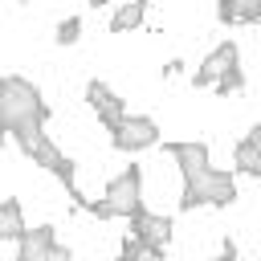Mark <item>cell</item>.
Here are the masks:
<instances>
[{
	"label": "cell",
	"mask_w": 261,
	"mask_h": 261,
	"mask_svg": "<svg viewBox=\"0 0 261 261\" xmlns=\"http://www.w3.org/2000/svg\"><path fill=\"white\" fill-rule=\"evenodd\" d=\"M45 118H49V110H45V98H41V90L33 82H24V77H0V135L8 130L20 143V151L29 155L33 143L45 135L41 130Z\"/></svg>",
	"instance_id": "cell-1"
},
{
	"label": "cell",
	"mask_w": 261,
	"mask_h": 261,
	"mask_svg": "<svg viewBox=\"0 0 261 261\" xmlns=\"http://www.w3.org/2000/svg\"><path fill=\"white\" fill-rule=\"evenodd\" d=\"M139 184H143V175H139V167L130 163L122 175H114V179L106 184V196H102V200L86 204V212H94L98 220H106V216H130V212H139V208H143V200H139Z\"/></svg>",
	"instance_id": "cell-2"
},
{
	"label": "cell",
	"mask_w": 261,
	"mask_h": 261,
	"mask_svg": "<svg viewBox=\"0 0 261 261\" xmlns=\"http://www.w3.org/2000/svg\"><path fill=\"white\" fill-rule=\"evenodd\" d=\"M241 53H237V45L232 41H220L208 57H204V65L196 69V86H216L220 94H228V90H241L245 86V73H241Z\"/></svg>",
	"instance_id": "cell-3"
},
{
	"label": "cell",
	"mask_w": 261,
	"mask_h": 261,
	"mask_svg": "<svg viewBox=\"0 0 261 261\" xmlns=\"http://www.w3.org/2000/svg\"><path fill=\"white\" fill-rule=\"evenodd\" d=\"M237 200V179L228 175V171H204L200 179H192V184H184V196H179V208L184 212H192V208H200V204H216V208H224V204H232Z\"/></svg>",
	"instance_id": "cell-4"
},
{
	"label": "cell",
	"mask_w": 261,
	"mask_h": 261,
	"mask_svg": "<svg viewBox=\"0 0 261 261\" xmlns=\"http://www.w3.org/2000/svg\"><path fill=\"white\" fill-rule=\"evenodd\" d=\"M126 220H130V237L147 249L151 261H159L163 249H167V241H171V220H167V216H155V212H147V208L130 212Z\"/></svg>",
	"instance_id": "cell-5"
},
{
	"label": "cell",
	"mask_w": 261,
	"mask_h": 261,
	"mask_svg": "<svg viewBox=\"0 0 261 261\" xmlns=\"http://www.w3.org/2000/svg\"><path fill=\"white\" fill-rule=\"evenodd\" d=\"M110 139H114L118 151H143V147H151V143L159 139V126H155L147 114H126L122 126L110 130Z\"/></svg>",
	"instance_id": "cell-6"
},
{
	"label": "cell",
	"mask_w": 261,
	"mask_h": 261,
	"mask_svg": "<svg viewBox=\"0 0 261 261\" xmlns=\"http://www.w3.org/2000/svg\"><path fill=\"white\" fill-rule=\"evenodd\" d=\"M86 98H90V106H94V114L106 122V130H118L122 126V118H126V106H122V98L106 86V82H90L86 86Z\"/></svg>",
	"instance_id": "cell-7"
},
{
	"label": "cell",
	"mask_w": 261,
	"mask_h": 261,
	"mask_svg": "<svg viewBox=\"0 0 261 261\" xmlns=\"http://www.w3.org/2000/svg\"><path fill=\"white\" fill-rule=\"evenodd\" d=\"M167 151H171V159L179 163L184 184H192V179H200V175L208 171V147H204V143H167Z\"/></svg>",
	"instance_id": "cell-8"
},
{
	"label": "cell",
	"mask_w": 261,
	"mask_h": 261,
	"mask_svg": "<svg viewBox=\"0 0 261 261\" xmlns=\"http://www.w3.org/2000/svg\"><path fill=\"white\" fill-rule=\"evenodd\" d=\"M53 224H41V228H24L20 232V253H16V261H49V253H53Z\"/></svg>",
	"instance_id": "cell-9"
},
{
	"label": "cell",
	"mask_w": 261,
	"mask_h": 261,
	"mask_svg": "<svg viewBox=\"0 0 261 261\" xmlns=\"http://www.w3.org/2000/svg\"><path fill=\"white\" fill-rule=\"evenodd\" d=\"M237 167L245 175H261V126H253L241 143H237Z\"/></svg>",
	"instance_id": "cell-10"
},
{
	"label": "cell",
	"mask_w": 261,
	"mask_h": 261,
	"mask_svg": "<svg viewBox=\"0 0 261 261\" xmlns=\"http://www.w3.org/2000/svg\"><path fill=\"white\" fill-rule=\"evenodd\" d=\"M216 12H220V20H224V24H241V20H245V24H253V20L261 16V8H257L253 0H224Z\"/></svg>",
	"instance_id": "cell-11"
},
{
	"label": "cell",
	"mask_w": 261,
	"mask_h": 261,
	"mask_svg": "<svg viewBox=\"0 0 261 261\" xmlns=\"http://www.w3.org/2000/svg\"><path fill=\"white\" fill-rule=\"evenodd\" d=\"M20 232H24L20 204H16V200H4V204H0V241H4V237H16V241H20Z\"/></svg>",
	"instance_id": "cell-12"
},
{
	"label": "cell",
	"mask_w": 261,
	"mask_h": 261,
	"mask_svg": "<svg viewBox=\"0 0 261 261\" xmlns=\"http://www.w3.org/2000/svg\"><path fill=\"white\" fill-rule=\"evenodd\" d=\"M29 159H33V163H41V167H49V171H53V167H57V163H61V159H65V155H61V151H57V147H53V139H49V135H41V139H37V143H33V151H29Z\"/></svg>",
	"instance_id": "cell-13"
},
{
	"label": "cell",
	"mask_w": 261,
	"mask_h": 261,
	"mask_svg": "<svg viewBox=\"0 0 261 261\" xmlns=\"http://www.w3.org/2000/svg\"><path fill=\"white\" fill-rule=\"evenodd\" d=\"M143 12H147V4H143V0H135V4H122V8L114 12L110 29H114V33H126V29H135V24L143 20Z\"/></svg>",
	"instance_id": "cell-14"
},
{
	"label": "cell",
	"mask_w": 261,
	"mask_h": 261,
	"mask_svg": "<svg viewBox=\"0 0 261 261\" xmlns=\"http://www.w3.org/2000/svg\"><path fill=\"white\" fill-rule=\"evenodd\" d=\"M77 29H82V20H77V16L61 20V24H57V41H61V45H73V41H77Z\"/></svg>",
	"instance_id": "cell-15"
},
{
	"label": "cell",
	"mask_w": 261,
	"mask_h": 261,
	"mask_svg": "<svg viewBox=\"0 0 261 261\" xmlns=\"http://www.w3.org/2000/svg\"><path fill=\"white\" fill-rule=\"evenodd\" d=\"M232 257H237V249H232V241H228V245L220 249V257H216V261H232Z\"/></svg>",
	"instance_id": "cell-16"
},
{
	"label": "cell",
	"mask_w": 261,
	"mask_h": 261,
	"mask_svg": "<svg viewBox=\"0 0 261 261\" xmlns=\"http://www.w3.org/2000/svg\"><path fill=\"white\" fill-rule=\"evenodd\" d=\"M49 261H69V253H65L61 245H53V253H49Z\"/></svg>",
	"instance_id": "cell-17"
},
{
	"label": "cell",
	"mask_w": 261,
	"mask_h": 261,
	"mask_svg": "<svg viewBox=\"0 0 261 261\" xmlns=\"http://www.w3.org/2000/svg\"><path fill=\"white\" fill-rule=\"evenodd\" d=\"M118 261H126V257H118Z\"/></svg>",
	"instance_id": "cell-18"
}]
</instances>
